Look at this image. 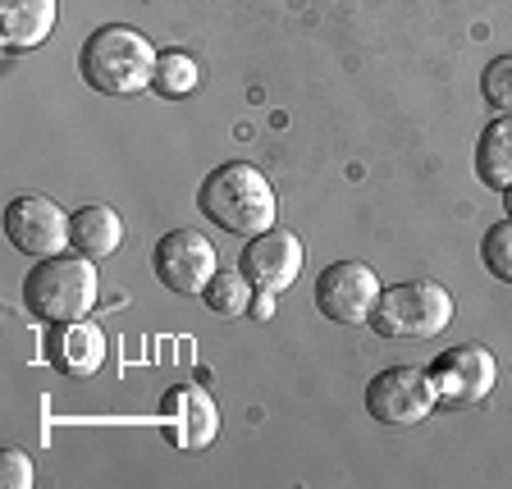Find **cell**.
<instances>
[{
  "instance_id": "1",
  "label": "cell",
  "mask_w": 512,
  "mask_h": 489,
  "mask_svg": "<svg viewBox=\"0 0 512 489\" xmlns=\"http://www.w3.org/2000/svg\"><path fill=\"white\" fill-rule=\"evenodd\" d=\"M197 206L211 224H220L224 234H238V238H256L275 229V188L252 160H224L215 165L211 174L202 179L197 188Z\"/></svg>"
},
{
  "instance_id": "2",
  "label": "cell",
  "mask_w": 512,
  "mask_h": 489,
  "mask_svg": "<svg viewBox=\"0 0 512 489\" xmlns=\"http://www.w3.org/2000/svg\"><path fill=\"white\" fill-rule=\"evenodd\" d=\"M78 74L101 96H138L156 78V51L151 37H142L128 23H106L78 51Z\"/></svg>"
},
{
  "instance_id": "3",
  "label": "cell",
  "mask_w": 512,
  "mask_h": 489,
  "mask_svg": "<svg viewBox=\"0 0 512 489\" xmlns=\"http://www.w3.org/2000/svg\"><path fill=\"white\" fill-rule=\"evenodd\" d=\"M23 302L42 325H69L96 307V266L92 256H42L23 279Z\"/></svg>"
},
{
  "instance_id": "4",
  "label": "cell",
  "mask_w": 512,
  "mask_h": 489,
  "mask_svg": "<svg viewBox=\"0 0 512 489\" xmlns=\"http://www.w3.org/2000/svg\"><path fill=\"white\" fill-rule=\"evenodd\" d=\"M453 320V293L435 279H403L375 302L371 330L380 339H435Z\"/></svg>"
},
{
  "instance_id": "5",
  "label": "cell",
  "mask_w": 512,
  "mask_h": 489,
  "mask_svg": "<svg viewBox=\"0 0 512 489\" xmlns=\"http://www.w3.org/2000/svg\"><path fill=\"white\" fill-rule=\"evenodd\" d=\"M499 380V362L490 348L480 343H458V348L439 352L430 362V384L439 394V407H476L494 394Z\"/></svg>"
},
{
  "instance_id": "6",
  "label": "cell",
  "mask_w": 512,
  "mask_h": 489,
  "mask_svg": "<svg viewBox=\"0 0 512 489\" xmlns=\"http://www.w3.org/2000/svg\"><path fill=\"white\" fill-rule=\"evenodd\" d=\"M380 293L384 288L366 261H334L316 275V307L334 325H371Z\"/></svg>"
},
{
  "instance_id": "7",
  "label": "cell",
  "mask_w": 512,
  "mask_h": 489,
  "mask_svg": "<svg viewBox=\"0 0 512 489\" xmlns=\"http://www.w3.org/2000/svg\"><path fill=\"white\" fill-rule=\"evenodd\" d=\"M439 407V394L430 384V371L416 366H389L366 384V412L380 426H416Z\"/></svg>"
},
{
  "instance_id": "8",
  "label": "cell",
  "mask_w": 512,
  "mask_h": 489,
  "mask_svg": "<svg viewBox=\"0 0 512 489\" xmlns=\"http://www.w3.org/2000/svg\"><path fill=\"white\" fill-rule=\"evenodd\" d=\"M151 270H156V279L170 293L192 298V293H202L211 284V275L220 266H215V247L206 234H197V229H170L156 243V252H151Z\"/></svg>"
},
{
  "instance_id": "9",
  "label": "cell",
  "mask_w": 512,
  "mask_h": 489,
  "mask_svg": "<svg viewBox=\"0 0 512 489\" xmlns=\"http://www.w3.org/2000/svg\"><path fill=\"white\" fill-rule=\"evenodd\" d=\"M5 238L28 256H60L64 247H74L69 215L51 197H14L5 206Z\"/></svg>"
},
{
  "instance_id": "10",
  "label": "cell",
  "mask_w": 512,
  "mask_h": 489,
  "mask_svg": "<svg viewBox=\"0 0 512 489\" xmlns=\"http://www.w3.org/2000/svg\"><path fill=\"white\" fill-rule=\"evenodd\" d=\"M302 261H307L302 238L275 224V229H266V234L247 238L243 261H238V266H243V275L252 279L256 288H266V293H284V288L298 284Z\"/></svg>"
},
{
  "instance_id": "11",
  "label": "cell",
  "mask_w": 512,
  "mask_h": 489,
  "mask_svg": "<svg viewBox=\"0 0 512 489\" xmlns=\"http://www.w3.org/2000/svg\"><path fill=\"white\" fill-rule=\"evenodd\" d=\"M165 435L179 448H206L220 435V407L202 384H179L165 394Z\"/></svg>"
},
{
  "instance_id": "12",
  "label": "cell",
  "mask_w": 512,
  "mask_h": 489,
  "mask_svg": "<svg viewBox=\"0 0 512 489\" xmlns=\"http://www.w3.org/2000/svg\"><path fill=\"white\" fill-rule=\"evenodd\" d=\"M46 362L55 371L74 375V380H87L106 366V334L92 320H69V325H51L46 334Z\"/></svg>"
},
{
  "instance_id": "13",
  "label": "cell",
  "mask_w": 512,
  "mask_h": 489,
  "mask_svg": "<svg viewBox=\"0 0 512 489\" xmlns=\"http://www.w3.org/2000/svg\"><path fill=\"white\" fill-rule=\"evenodd\" d=\"M60 0H0V46L5 51H32L55 32Z\"/></svg>"
},
{
  "instance_id": "14",
  "label": "cell",
  "mask_w": 512,
  "mask_h": 489,
  "mask_svg": "<svg viewBox=\"0 0 512 489\" xmlns=\"http://www.w3.org/2000/svg\"><path fill=\"white\" fill-rule=\"evenodd\" d=\"M69 238H74L78 256H115L119 243H124V220H119L110 206H83V211L69 215Z\"/></svg>"
},
{
  "instance_id": "15",
  "label": "cell",
  "mask_w": 512,
  "mask_h": 489,
  "mask_svg": "<svg viewBox=\"0 0 512 489\" xmlns=\"http://www.w3.org/2000/svg\"><path fill=\"white\" fill-rule=\"evenodd\" d=\"M476 174L490 188H512V115H494L480 128L476 142Z\"/></svg>"
},
{
  "instance_id": "16",
  "label": "cell",
  "mask_w": 512,
  "mask_h": 489,
  "mask_svg": "<svg viewBox=\"0 0 512 489\" xmlns=\"http://www.w3.org/2000/svg\"><path fill=\"white\" fill-rule=\"evenodd\" d=\"M252 293H256V284L243 275V266L238 270H215L211 275V284L202 288V302L215 311V316H243L247 307H252Z\"/></svg>"
},
{
  "instance_id": "17",
  "label": "cell",
  "mask_w": 512,
  "mask_h": 489,
  "mask_svg": "<svg viewBox=\"0 0 512 489\" xmlns=\"http://www.w3.org/2000/svg\"><path fill=\"white\" fill-rule=\"evenodd\" d=\"M202 83V69L188 51H160L156 55V78H151V92L165 96V101H179L192 87Z\"/></svg>"
},
{
  "instance_id": "18",
  "label": "cell",
  "mask_w": 512,
  "mask_h": 489,
  "mask_svg": "<svg viewBox=\"0 0 512 489\" xmlns=\"http://www.w3.org/2000/svg\"><path fill=\"white\" fill-rule=\"evenodd\" d=\"M480 261H485V270H490L494 279L512 284V220H499L485 229V238H480Z\"/></svg>"
},
{
  "instance_id": "19",
  "label": "cell",
  "mask_w": 512,
  "mask_h": 489,
  "mask_svg": "<svg viewBox=\"0 0 512 489\" xmlns=\"http://www.w3.org/2000/svg\"><path fill=\"white\" fill-rule=\"evenodd\" d=\"M480 96H485L490 110L512 115V55H499V60L485 64V74H480Z\"/></svg>"
},
{
  "instance_id": "20",
  "label": "cell",
  "mask_w": 512,
  "mask_h": 489,
  "mask_svg": "<svg viewBox=\"0 0 512 489\" xmlns=\"http://www.w3.org/2000/svg\"><path fill=\"white\" fill-rule=\"evenodd\" d=\"M0 485L5 489H32V458L19 448H5L0 453Z\"/></svg>"
},
{
  "instance_id": "21",
  "label": "cell",
  "mask_w": 512,
  "mask_h": 489,
  "mask_svg": "<svg viewBox=\"0 0 512 489\" xmlns=\"http://www.w3.org/2000/svg\"><path fill=\"white\" fill-rule=\"evenodd\" d=\"M247 311H252L256 320H270V316H275V298H270L266 288H256V298H252V307H247Z\"/></svg>"
},
{
  "instance_id": "22",
  "label": "cell",
  "mask_w": 512,
  "mask_h": 489,
  "mask_svg": "<svg viewBox=\"0 0 512 489\" xmlns=\"http://www.w3.org/2000/svg\"><path fill=\"white\" fill-rule=\"evenodd\" d=\"M503 211H508V220H512V188H503Z\"/></svg>"
}]
</instances>
